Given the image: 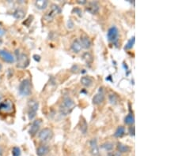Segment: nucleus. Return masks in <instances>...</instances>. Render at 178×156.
Wrapping results in <instances>:
<instances>
[{"instance_id":"nucleus-29","label":"nucleus","mask_w":178,"mask_h":156,"mask_svg":"<svg viewBox=\"0 0 178 156\" xmlns=\"http://www.w3.org/2000/svg\"><path fill=\"white\" fill-rule=\"evenodd\" d=\"M5 30H3V28H0V37H2L3 36H4L5 35Z\"/></svg>"},{"instance_id":"nucleus-10","label":"nucleus","mask_w":178,"mask_h":156,"mask_svg":"<svg viewBox=\"0 0 178 156\" xmlns=\"http://www.w3.org/2000/svg\"><path fill=\"white\" fill-rule=\"evenodd\" d=\"M105 101V95L102 91H99L93 98V103L95 105H100Z\"/></svg>"},{"instance_id":"nucleus-14","label":"nucleus","mask_w":178,"mask_h":156,"mask_svg":"<svg viewBox=\"0 0 178 156\" xmlns=\"http://www.w3.org/2000/svg\"><path fill=\"white\" fill-rule=\"evenodd\" d=\"M86 10L89 11L90 14H95L99 11V6L97 3H90L89 4L88 8H86Z\"/></svg>"},{"instance_id":"nucleus-33","label":"nucleus","mask_w":178,"mask_h":156,"mask_svg":"<svg viewBox=\"0 0 178 156\" xmlns=\"http://www.w3.org/2000/svg\"><path fill=\"white\" fill-rule=\"evenodd\" d=\"M1 100H2V96L0 95V103H1Z\"/></svg>"},{"instance_id":"nucleus-12","label":"nucleus","mask_w":178,"mask_h":156,"mask_svg":"<svg viewBox=\"0 0 178 156\" xmlns=\"http://www.w3.org/2000/svg\"><path fill=\"white\" fill-rule=\"evenodd\" d=\"M80 43L82 45V48L89 49L91 47V41L90 38L86 35H82L80 38Z\"/></svg>"},{"instance_id":"nucleus-7","label":"nucleus","mask_w":178,"mask_h":156,"mask_svg":"<svg viewBox=\"0 0 178 156\" xmlns=\"http://www.w3.org/2000/svg\"><path fill=\"white\" fill-rule=\"evenodd\" d=\"M0 58L7 63H14L15 61V57L6 50H0Z\"/></svg>"},{"instance_id":"nucleus-17","label":"nucleus","mask_w":178,"mask_h":156,"mask_svg":"<svg viewBox=\"0 0 178 156\" xmlns=\"http://www.w3.org/2000/svg\"><path fill=\"white\" fill-rule=\"evenodd\" d=\"M117 150L120 153H127L131 150V148L127 145L123 144L121 143L117 144Z\"/></svg>"},{"instance_id":"nucleus-34","label":"nucleus","mask_w":178,"mask_h":156,"mask_svg":"<svg viewBox=\"0 0 178 156\" xmlns=\"http://www.w3.org/2000/svg\"><path fill=\"white\" fill-rule=\"evenodd\" d=\"M2 70V65L0 64V70Z\"/></svg>"},{"instance_id":"nucleus-22","label":"nucleus","mask_w":178,"mask_h":156,"mask_svg":"<svg viewBox=\"0 0 178 156\" xmlns=\"http://www.w3.org/2000/svg\"><path fill=\"white\" fill-rule=\"evenodd\" d=\"M13 15L16 19H22L23 17H25V12L23 11L22 10H17Z\"/></svg>"},{"instance_id":"nucleus-27","label":"nucleus","mask_w":178,"mask_h":156,"mask_svg":"<svg viewBox=\"0 0 178 156\" xmlns=\"http://www.w3.org/2000/svg\"><path fill=\"white\" fill-rule=\"evenodd\" d=\"M129 133H130L131 136H135V127L134 126H131L129 128Z\"/></svg>"},{"instance_id":"nucleus-28","label":"nucleus","mask_w":178,"mask_h":156,"mask_svg":"<svg viewBox=\"0 0 178 156\" xmlns=\"http://www.w3.org/2000/svg\"><path fill=\"white\" fill-rule=\"evenodd\" d=\"M108 156H121V155L119 151H116V152H111L108 154Z\"/></svg>"},{"instance_id":"nucleus-26","label":"nucleus","mask_w":178,"mask_h":156,"mask_svg":"<svg viewBox=\"0 0 178 156\" xmlns=\"http://www.w3.org/2000/svg\"><path fill=\"white\" fill-rule=\"evenodd\" d=\"M108 99H109V102L112 104H116L117 103V101H118V98L116 97V95H109Z\"/></svg>"},{"instance_id":"nucleus-6","label":"nucleus","mask_w":178,"mask_h":156,"mask_svg":"<svg viewBox=\"0 0 178 156\" xmlns=\"http://www.w3.org/2000/svg\"><path fill=\"white\" fill-rule=\"evenodd\" d=\"M17 66L19 68H26L29 65V59L26 55L22 53H17Z\"/></svg>"},{"instance_id":"nucleus-25","label":"nucleus","mask_w":178,"mask_h":156,"mask_svg":"<svg viewBox=\"0 0 178 156\" xmlns=\"http://www.w3.org/2000/svg\"><path fill=\"white\" fill-rule=\"evenodd\" d=\"M21 155V150L18 147H14L12 149V156H20Z\"/></svg>"},{"instance_id":"nucleus-24","label":"nucleus","mask_w":178,"mask_h":156,"mask_svg":"<svg viewBox=\"0 0 178 156\" xmlns=\"http://www.w3.org/2000/svg\"><path fill=\"white\" fill-rule=\"evenodd\" d=\"M87 127L88 126L86 121L84 119H82V120H81V131H82V133H86V132H87Z\"/></svg>"},{"instance_id":"nucleus-20","label":"nucleus","mask_w":178,"mask_h":156,"mask_svg":"<svg viewBox=\"0 0 178 156\" xmlns=\"http://www.w3.org/2000/svg\"><path fill=\"white\" fill-rule=\"evenodd\" d=\"M124 122L127 125H132L135 122V117L131 113H129L124 118Z\"/></svg>"},{"instance_id":"nucleus-16","label":"nucleus","mask_w":178,"mask_h":156,"mask_svg":"<svg viewBox=\"0 0 178 156\" xmlns=\"http://www.w3.org/2000/svg\"><path fill=\"white\" fill-rule=\"evenodd\" d=\"M93 79L90 77L84 76L81 78V84L85 87H90L93 84Z\"/></svg>"},{"instance_id":"nucleus-8","label":"nucleus","mask_w":178,"mask_h":156,"mask_svg":"<svg viewBox=\"0 0 178 156\" xmlns=\"http://www.w3.org/2000/svg\"><path fill=\"white\" fill-rule=\"evenodd\" d=\"M13 107H14L13 103L10 99H6V100L0 103V110L1 111L5 112V113H10V112L12 111Z\"/></svg>"},{"instance_id":"nucleus-2","label":"nucleus","mask_w":178,"mask_h":156,"mask_svg":"<svg viewBox=\"0 0 178 156\" xmlns=\"http://www.w3.org/2000/svg\"><path fill=\"white\" fill-rule=\"evenodd\" d=\"M18 92L22 96H29L32 93V85L29 79L23 80L18 87Z\"/></svg>"},{"instance_id":"nucleus-1","label":"nucleus","mask_w":178,"mask_h":156,"mask_svg":"<svg viewBox=\"0 0 178 156\" xmlns=\"http://www.w3.org/2000/svg\"><path fill=\"white\" fill-rule=\"evenodd\" d=\"M75 106L74 102L70 96H65L63 99L61 105L59 106V111L62 115H67L71 112Z\"/></svg>"},{"instance_id":"nucleus-23","label":"nucleus","mask_w":178,"mask_h":156,"mask_svg":"<svg viewBox=\"0 0 178 156\" xmlns=\"http://www.w3.org/2000/svg\"><path fill=\"white\" fill-rule=\"evenodd\" d=\"M113 148H114V145H113V143L110 142H106L102 145V148L105 149V150H107V151L112 150L113 149Z\"/></svg>"},{"instance_id":"nucleus-9","label":"nucleus","mask_w":178,"mask_h":156,"mask_svg":"<svg viewBox=\"0 0 178 156\" xmlns=\"http://www.w3.org/2000/svg\"><path fill=\"white\" fill-rule=\"evenodd\" d=\"M40 126H41V120L40 119H37V120H35L32 124L31 127L29 130V133L31 137H34L36 136L37 133L39 131L40 128Z\"/></svg>"},{"instance_id":"nucleus-31","label":"nucleus","mask_w":178,"mask_h":156,"mask_svg":"<svg viewBox=\"0 0 178 156\" xmlns=\"http://www.w3.org/2000/svg\"><path fill=\"white\" fill-rule=\"evenodd\" d=\"M4 155V150L2 147H0V156Z\"/></svg>"},{"instance_id":"nucleus-21","label":"nucleus","mask_w":178,"mask_h":156,"mask_svg":"<svg viewBox=\"0 0 178 156\" xmlns=\"http://www.w3.org/2000/svg\"><path fill=\"white\" fill-rule=\"evenodd\" d=\"M135 42H136L135 36H133V37H131V38L127 41V43H126V45H125L124 47L125 50H130V49H131V48H133L134 44H135Z\"/></svg>"},{"instance_id":"nucleus-13","label":"nucleus","mask_w":178,"mask_h":156,"mask_svg":"<svg viewBox=\"0 0 178 156\" xmlns=\"http://www.w3.org/2000/svg\"><path fill=\"white\" fill-rule=\"evenodd\" d=\"M49 148L46 145H40L37 149V155L38 156H45L48 155Z\"/></svg>"},{"instance_id":"nucleus-35","label":"nucleus","mask_w":178,"mask_h":156,"mask_svg":"<svg viewBox=\"0 0 178 156\" xmlns=\"http://www.w3.org/2000/svg\"><path fill=\"white\" fill-rule=\"evenodd\" d=\"M0 139H1V137H0Z\"/></svg>"},{"instance_id":"nucleus-15","label":"nucleus","mask_w":178,"mask_h":156,"mask_svg":"<svg viewBox=\"0 0 178 156\" xmlns=\"http://www.w3.org/2000/svg\"><path fill=\"white\" fill-rule=\"evenodd\" d=\"M82 45L80 43V41L79 39H75L74 40V42L71 44V50H73L74 53H79L81 50H82Z\"/></svg>"},{"instance_id":"nucleus-5","label":"nucleus","mask_w":178,"mask_h":156,"mask_svg":"<svg viewBox=\"0 0 178 156\" xmlns=\"http://www.w3.org/2000/svg\"><path fill=\"white\" fill-rule=\"evenodd\" d=\"M52 137H53V132L48 128H43L38 134V138L41 142H47L48 140H50Z\"/></svg>"},{"instance_id":"nucleus-11","label":"nucleus","mask_w":178,"mask_h":156,"mask_svg":"<svg viewBox=\"0 0 178 156\" xmlns=\"http://www.w3.org/2000/svg\"><path fill=\"white\" fill-rule=\"evenodd\" d=\"M90 151L91 154L93 156L99 155V148L97 145V139H92L90 142Z\"/></svg>"},{"instance_id":"nucleus-30","label":"nucleus","mask_w":178,"mask_h":156,"mask_svg":"<svg viewBox=\"0 0 178 156\" xmlns=\"http://www.w3.org/2000/svg\"><path fill=\"white\" fill-rule=\"evenodd\" d=\"M33 59H35L36 61H39L40 60V57L39 55H33Z\"/></svg>"},{"instance_id":"nucleus-18","label":"nucleus","mask_w":178,"mask_h":156,"mask_svg":"<svg viewBox=\"0 0 178 156\" xmlns=\"http://www.w3.org/2000/svg\"><path fill=\"white\" fill-rule=\"evenodd\" d=\"M35 5L37 6V8L39 10H44L48 6V2L45 0H38V1H36Z\"/></svg>"},{"instance_id":"nucleus-19","label":"nucleus","mask_w":178,"mask_h":156,"mask_svg":"<svg viewBox=\"0 0 178 156\" xmlns=\"http://www.w3.org/2000/svg\"><path fill=\"white\" fill-rule=\"evenodd\" d=\"M124 133H125L124 127H123V126H119L118 128H117V129L116 130V132H115V133H114V137H116V138H120V137H122L124 135Z\"/></svg>"},{"instance_id":"nucleus-4","label":"nucleus","mask_w":178,"mask_h":156,"mask_svg":"<svg viewBox=\"0 0 178 156\" xmlns=\"http://www.w3.org/2000/svg\"><path fill=\"white\" fill-rule=\"evenodd\" d=\"M119 37V30L116 26H112L108 28L107 32V39L109 42H112L113 44L117 45Z\"/></svg>"},{"instance_id":"nucleus-32","label":"nucleus","mask_w":178,"mask_h":156,"mask_svg":"<svg viewBox=\"0 0 178 156\" xmlns=\"http://www.w3.org/2000/svg\"><path fill=\"white\" fill-rule=\"evenodd\" d=\"M78 3L83 5V4H86V1H85V0H82V1H78Z\"/></svg>"},{"instance_id":"nucleus-3","label":"nucleus","mask_w":178,"mask_h":156,"mask_svg":"<svg viewBox=\"0 0 178 156\" xmlns=\"http://www.w3.org/2000/svg\"><path fill=\"white\" fill-rule=\"evenodd\" d=\"M39 107V103L36 99H31L28 103V117L29 120H33L37 115Z\"/></svg>"}]
</instances>
